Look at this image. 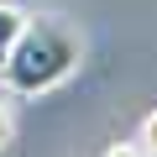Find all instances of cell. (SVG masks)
<instances>
[{"mask_svg": "<svg viewBox=\"0 0 157 157\" xmlns=\"http://www.w3.org/2000/svg\"><path fill=\"white\" fill-rule=\"evenodd\" d=\"M84 63V42L78 32L58 16H32L21 42L11 47V58L0 63V89L16 94V100H37V94H52L58 84L78 73Z\"/></svg>", "mask_w": 157, "mask_h": 157, "instance_id": "1", "label": "cell"}, {"mask_svg": "<svg viewBox=\"0 0 157 157\" xmlns=\"http://www.w3.org/2000/svg\"><path fill=\"white\" fill-rule=\"evenodd\" d=\"M26 21H32V16H26L21 6H11V0H0V63H6V58H11V47L21 42Z\"/></svg>", "mask_w": 157, "mask_h": 157, "instance_id": "2", "label": "cell"}, {"mask_svg": "<svg viewBox=\"0 0 157 157\" xmlns=\"http://www.w3.org/2000/svg\"><path fill=\"white\" fill-rule=\"evenodd\" d=\"M136 141L147 147V157H157V110H147V115H141V131H136Z\"/></svg>", "mask_w": 157, "mask_h": 157, "instance_id": "3", "label": "cell"}, {"mask_svg": "<svg viewBox=\"0 0 157 157\" xmlns=\"http://www.w3.org/2000/svg\"><path fill=\"white\" fill-rule=\"evenodd\" d=\"M11 141H16V115H11V105H6V100H0V152H6Z\"/></svg>", "mask_w": 157, "mask_h": 157, "instance_id": "4", "label": "cell"}, {"mask_svg": "<svg viewBox=\"0 0 157 157\" xmlns=\"http://www.w3.org/2000/svg\"><path fill=\"white\" fill-rule=\"evenodd\" d=\"M105 157H147V147H141V141H110Z\"/></svg>", "mask_w": 157, "mask_h": 157, "instance_id": "5", "label": "cell"}]
</instances>
